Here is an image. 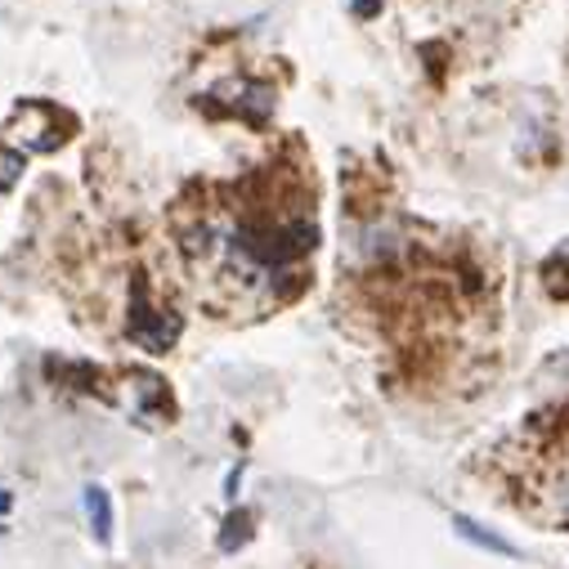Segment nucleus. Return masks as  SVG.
Here are the masks:
<instances>
[{"label": "nucleus", "instance_id": "f257e3e1", "mask_svg": "<svg viewBox=\"0 0 569 569\" xmlns=\"http://www.w3.org/2000/svg\"><path fill=\"white\" fill-rule=\"evenodd\" d=\"M126 337L134 346H144L149 355H167L180 337V319L171 310H158L144 269L130 273V315H126Z\"/></svg>", "mask_w": 569, "mask_h": 569}, {"label": "nucleus", "instance_id": "f03ea898", "mask_svg": "<svg viewBox=\"0 0 569 569\" xmlns=\"http://www.w3.org/2000/svg\"><path fill=\"white\" fill-rule=\"evenodd\" d=\"M6 134L14 139L23 153H50V149L68 144V139L77 134V121H72V112H63V108H54V103L32 99V103H23V108L10 117V130H6Z\"/></svg>", "mask_w": 569, "mask_h": 569}, {"label": "nucleus", "instance_id": "7ed1b4c3", "mask_svg": "<svg viewBox=\"0 0 569 569\" xmlns=\"http://www.w3.org/2000/svg\"><path fill=\"white\" fill-rule=\"evenodd\" d=\"M81 507H86V525L99 542H112V498L103 485H86L81 493Z\"/></svg>", "mask_w": 569, "mask_h": 569}, {"label": "nucleus", "instance_id": "20e7f679", "mask_svg": "<svg viewBox=\"0 0 569 569\" xmlns=\"http://www.w3.org/2000/svg\"><path fill=\"white\" fill-rule=\"evenodd\" d=\"M453 529H458L467 542H476V547H485V551H493V556H520L502 533L485 529V525H480V520H471V516H453Z\"/></svg>", "mask_w": 569, "mask_h": 569}, {"label": "nucleus", "instance_id": "39448f33", "mask_svg": "<svg viewBox=\"0 0 569 569\" xmlns=\"http://www.w3.org/2000/svg\"><path fill=\"white\" fill-rule=\"evenodd\" d=\"M542 288H547L556 301H569V242L547 256V264H542Z\"/></svg>", "mask_w": 569, "mask_h": 569}, {"label": "nucleus", "instance_id": "423d86ee", "mask_svg": "<svg viewBox=\"0 0 569 569\" xmlns=\"http://www.w3.org/2000/svg\"><path fill=\"white\" fill-rule=\"evenodd\" d=\"M23 167H28V153L23 149H10L6 139H0V193H10L23 180Z\"/></svg>", "mask_w": 569, "mask_h": 569}, {"label": "nucleus", "instance_id": "0eeeda50", "mask_svg": "<svg viewBox=\"0 0 569 569\" xmlns=\"http://www.w3.org/2000/svg\"><path fill=\"white\" fill-rule=\"evenodd\" d=\"M247 538H251V511H229L224 533H220V547H224V551H238Z\"/></svg>", "mask_w": 569, "mask_h": 569}, {"label": "nucleus", "instance_id": "6e6552de", "mask_svg": "<svg viewBox=\"0 0 569 569\" xmlns=\"http://www.w3.org/2000/svg\"><path fill=\"white\" fill-rule=\"evenodd\" d=\"M355 10H359L363 19H372V14H381V0H355Z\"/></svg>", "mask_w": 569, "mask_h": 569}, {"label": "nucleus", "instance_id": "1a4fd4ad", "mask_svg": "<svg viewBox=\"0 0 569 569\" xmlns=\"http://www.w3.org/2000/svg\"><path fill=\"white\" fill-rule=\"evenodd\" d=\"M556 502H560V511H565V516H569V476H565V480H560V489H556Z\"/></svg>", "mask_w": 569, "mask_h": 569}, {"label": "nucleus", "instance_id": "9d476101", "mask_svg": "<svg viewBox=\"0 0 569 569\" xmlns=\"http://www.w3.org/2000/svg\"><path fill=\"white\" fill-rule=\"evenodd\" d=\"M10 507H14V498H10V489H0V520L10 516Z\"/></svg>", "mask_w": 569, "mask_h": 569}]
</instances>
